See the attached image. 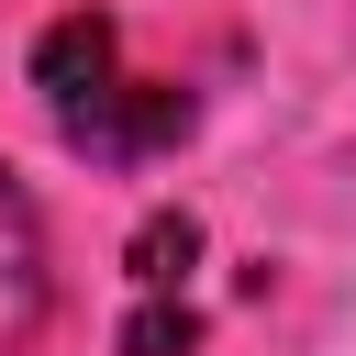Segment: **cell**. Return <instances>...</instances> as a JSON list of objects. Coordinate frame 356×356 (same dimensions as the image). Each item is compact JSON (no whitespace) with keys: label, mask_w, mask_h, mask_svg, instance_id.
Wrapping results in <instances>:
<instances>
[{"label":"cell","mask_w":356,"mask_h":356,"mask_svg":"<svg viewBox=\"0 0 356 356\" xmlns=\"http://www.w3.org/2000/svg\"><path fill=\"white\" fill-rule=\"evenodd\" d=\"M33 89H44V111H56V134L89 156V167H145V156H167V145H189V89H167V78H134L122 67V22L111 11H56L44 22V44H33Z\"/></svg>","instance_id":"6da1fadb"},{"label":"cell","mask_w":356,"mask_h":356,"mask_svg":"<svg viewBox=\"0 0 356 356\" xmlns=\"http://www.w3.org/2000/svg\"><path fill=\"white\" fill-rule=\"evenodd\" d=\"M44 323V222L22 200V178L0 167V356Z\"/></svg>","instance_id":"7a4b0ae2"},{"label":"cell","mask_w":356,"mask_h":356,"mask_svg":"<svg viewBox=\"0 0 356 356\" xmlns=\"http://www.w3.org/2000/svg\"><path fill=\"white\" fill-rule=\"evenodd\" d=\"M189 256H200V222H189V211H145V234H134V289H178Z\"/></svg>","instance_id":"3957f363"},{"label":"cell","mask_w":356,"mask_h":356,"mask_svg":"<svg viewBox=\"0 0 356 356\" xmlns=\"http://www.w3.org/2000/svg\"><path fill=\"white\" fill-rule=\"evenodd\" d=\"M122 345H134V356H189V345H200V312H189L178 289H134V323H122Z\"/></svg>","instance_id":"277c9868"}]
</instances>
